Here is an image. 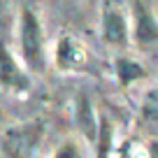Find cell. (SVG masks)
<instances>
[{"label": "cell", "instance_id": "obj_1", "mask_svg": "<svg viewBox=\"0 0 158 158\" xmlns=\"http://www.w3.org/2000/svg\"><path fill=\"white\" fill-rule=\"evenodd\" d=\"M16 56L26 65L28 72L42 74L49 65V54H47V35L44 26L40 19V10L35 2L26 0L19 10L16 19Z\"/></svg>", "mask_w": 158, "mask_h": 158}, {"label": "cell", "instance_id": "obj_2", "mask_svg": "<svg viewBox=\"0 0 158 158\" xmlns=\"http://www.w3.org/2000/svg\"><path fill=\"white\" fill-rule=\"evenodd\" d=\"M100 37L112 49H126L130 44V16L114 0H105L100 12Z\"/></svg>", "mask_w": 158, "mask_h": 158}, {"label": "cell", "instance_id": "obj_3", "mask_svg": "<svg viewBox=\"0 0 158 158\" xmlns=\"http://www.w3.org/2000/svg\"><path fill=\"white\" fill-rule=\"evenodd\" d=\"M44 133L42 121H28L21 126H12L2 135V153L5 158H33L40 139Z\"/></svg>", "mask_w": 158, "mask_h": 158}, {"label": "cell", "instance_id": "obj_4", "mask_svg": "<svg viewBox=\"0 0 158 158\" xmlns=\"http://www.w3.org/2000/svg\"><path fill=\"white\" fill-rule=\"evenodd\" d=\"M130 42H135L139 49H151L158 44V19L144 0H133L130 5Z\"/></svg>", "mask_w": 158, "mask_h": 158}, {"label": "cell", "instance_id": "obj_5", "mask_svg": "<svg viewBox=\"0 0 158 158\" xmlns=\"http://www.w3.org/2000/svg\"><path fill=\"white\" fill-rule=\"evenodd\" d=\"M0 89L12 93H23L30 89L28 70L5 40H0Z\"/></svg>", "mask_w": 158, "mask_h": 158}, {"label": "cell", "instance_id": "obj_6", "mask_svg": "<svg viewBox=\"0 0 158 158\" xmlns=\"http://www.w3.org/2000/svg\"><path fill=\"white\" fill-rule=\"evenodd\" d=\"M86 58H89V51L86 47L79 42L72 35H60L54 44V51H51V60L58 70L63 72H72V70H79L86 65Z\"/></svg>", "mask_w": 158, "mask_h": 158}, {"label": "cell", "instance_id": "obj_7", "mask_svg": "<svg viewBox=\"0 0 158 158\" xmlns=\"http://www.w3.org/2000/svg\"><path fill=\"white\" fill-rule=\"evenodd\" d=\"M114 70H116V77L123 86H128V84H133V81H137V79L144 77L142 65H139L137 60H133V58H126V56H118V58L114 60Z\"/></svg>", "mask_w": 158, "mask_h": 158}, {"label": "cell", "instance_id": "obj_8", "mask_svg": "<svg viewBox=\"0 0 158 158\" xmlns=\"http://www.w3.org/2000/svg\"><path fill=\"white\" fill-rule=\"evenodd\" d=\"M79 123L84 128V133H89V137H95V121H93V112H91V102L89 98H79Z\"/></svg>", "mask_w": 158, "mask_h": 158}, {"label": "cell", "instance_id": "obj_9", "mask_svg": "<svg viewBox=\"0 0 158 158\" xmlns=\"http://www.w3.org/2000/svg\"><path fill=\"white\" fill-rule=\"evenodd\" d=\"M142 116L151 123H158V89H151L142 100Z\"/></svg>", "mask_w": 158, "mask_h": 158}, {"label": "cell", "instance_id": "obj_10", "mask_svg": "<svg viewBox=\"0 0 158 158\" xmlns=\"http://www.w3.org/2000/svg\"><path fill=\"white\" fill-rule=\"evenodd\" d=\"M54 158H81V156H79V149H77L74 142H65V144H60V149L54 153Z\"/></svg>", "mask_w": 158, "mask_h": 158}, {"label": "cell", "instance_id": "obj_11", "mask_svg": "<svg viewBox=\"0 0 158 158\" xmlns=\"http://www.w3.org/2000/svg\"><path fill=\"white\" fill-rule=\"evenodd\" d=\"M149 156H151V158H158V139L149 144Z\"/></svg>", "mask_w": 158, "mask_h": 158}]
</instances>
